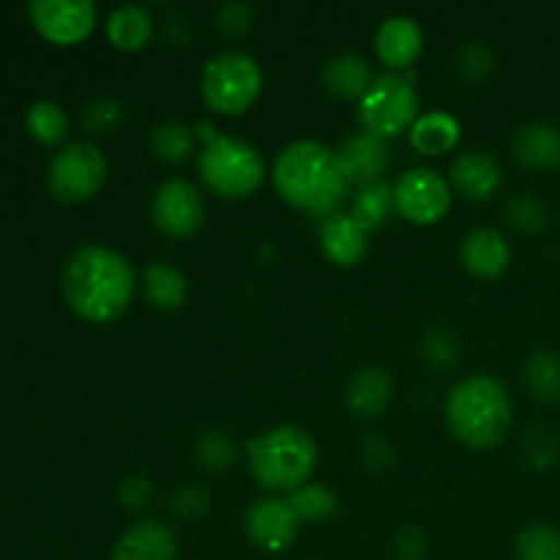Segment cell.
Wrapping results in <instances>:
<instances>
[{"label":"cell","instance_id":"1","mask_svg":"<svg viewBox=\"0 0 560 560\" xmlns=\"http://www.w3.org/2000/svg\"><path fill=\"white\" fill-rule=\"evenodd\" d=\"M66 304L88 323H113L129 310L137 290L131 262L102 244H85L66 260L60 277Z\"/></svg>","mask_w":560,"mask_h":560},{"label":"cell","instance_id":"2","mask_svg":"<svg viewBox=\"0 0 560 560\" xmlns=\"http://www.w3.org/2000/svg\"><path fill=\"white\" fill-rule=\"evenodd\" d=\"M271 178L288 206L320 222L339 213L350 191L337 151L317 140H295L284 145L273 162Z\"/></svg>","mask_w":560,"mask_h":560},{"label":"cell","instance_id":"3","mask_svg":"<svg viewBox=\"0 0 560 560\" xmlns=\"http://www.w3.org/2000/svg\"><path fill=\"white\" fill-rule=\"evenodd\" d=\"M514 421V402L506 383L495 375H468L448 392L446 427L457 443L474 452L501 446Z\"/></svg>","mask_w":560,"mask_h":560},{"label":"cell","instance_id":"4","mask_svg":"<svg viewBox=\"0 0 560 560\" xmlns=\"http://www.w3.org/2000/svg\"><path fill=\"white\" fill-rule=\"evenodd\" d=\"M249 474L262 490L295 492L310 485L317 468V443L304 427L279 424L260 432L246 446Z\"/></svg>","mask_w":560,"mask_h":560},{"label":"cell","instance_id":"5","mask_svg":"<svg viewBox=\"0 0 560 560\" xmlns=\"http://www.w3.org/2000/svg\"><path fill=\"white\" fill-rule=\"evenodd\" d=\"M197 170L208 189L224 200L255 195L266 178V162L260 151L241 137L230 135H217L208 145H202Z\"/></svg>","mask_w":560,"mask_h":560},{"label":"cell","instance_id":"6","mask_svg":"<svg viewBox=\"0 0 560 560\" xmlns=\"http://www.w3.org/2000/svg\"><path fill=\"white\" fill-rule=\"evenodd\" d=\"M202 98L219 115H241L262 91V69L249 52L224 49L213 55L200 74Z\"/></svg>","mask_w":560,"mask_h":560},{"label":"cell","instance_id":"7","mask_svg":"<svg viewBox=\"0 0 560 560\" xmlns=\"http://www.w3.org/2000/svg\"><path fill=\"white\" fill-rule=\"evenodd\" d=\"M419 115V93H416L410 71L405 74L386 71V74L375 77L370 91L359 102L361 129L383 137V140L410 131Z\"/></svg>","mask_w":560,"mask_h":560},{"label":"cell","instance_id":"8","mask_svg":"<svg viewBox=\"0 0 560 560\" xmlns=\"http://www.w3.org/2000/svg\"><path fill=\"white\" fill-rule=\"evenodd\" d=\"M109 175L107 156L93 142H69L47 167V186L55 200L85 202L104 189Z\"/></svg>","mask_w":560,"mask_h":560},{"label":"cell","instance_id":"9","mask_svg":"<svg viewBox=\"0 0 560 560\" xmlns=\"http://www.w3.org/2000/svg\"><path fill=\"white\" fill-rule=\"evenodd\" d=\"M394 206L410 224H435L452 208V186L430 167H410L394 180Z\"/></svg>","mask_w":560,"mask_h":560},{"label":"cell","instance_id":"10","mask_svg":"<svg viewBox=\"0 0 560 560\" xmlns=\"http://www.w3.org/2000/svg\"><path fill=\"white\" fill-rule=\"evenodd\" d=\"M151 222L170 238H189L206 222V202L191 180L167 178L151 197Z\"/></svg>","mask_w":560,"mask_h":560},{"label":"cell","instance_id":"11","mask_svg":"<svg viewBox=\"0 0 560 560\" xmlns=\"http://www.w3.org/2000/svg\"><path fill=\"white\" fill-rule=\"evenodd\" d=\"M27 14L42 38L58 47L85 42L96 25V5L91 0H33Z\"/></svg>","mask_w":560,"mask_h":560},{"label":"cell","instance_id":"12","mask_svg":"<svg viewBox=\"0 0 560 560\" xmlns=\"http://www.w3.org/2000/svg\"><path fill=\"white\" fill-rule=\"evenodd\" d=\"M246 536L252 545L268 556H279V552L290 550L299 536L301 520L293 512L290 501L282 498H260L246 509L244 517Z\"/></svg>","mask_w":560,"mask_h":560},{"label":"cell","instance_id":"13","mask_svg":"<svg viewBox=\"0 0 560 560\" xmlns=\"http://www.w3.org/2000/svg\"><path fill=\"white\" fill-rule=\"evenodd\" d=\"M337 151L339 164H342L345 178L350 180V186H370L381 184L383 175H386L388 164H392V148L388 140L383 137L370 135V131H350L348 137L339 140Z\"/></svg>","mask_w":560,"mask_h":560},{"label":"cell","instance_id":"14","mask_svg":"<svg viewBox=\"0 0 560 560\" xmlns=\"http://www.w3.org/2000/svg\"><path fill=\"white\" fill-rule=\"evenodd\" d=\"M448 186L465 197V200L485 202L498 195L503 186V170L492 153L487 151H463L448 164Z\"/></svg>","mask_w":560,"mask_h":560},{"label":"cell","instance_id":"15","mask_svg":"<svg viewBox=\"0 0 560 560\" xmlns=\"http://www.w3.org/2000/svg\"><path fill=\"white\" fill-rule=\"evenodd\" d=\"M375 52L392 71H408L424 52V31L413 16L394 14L381 22L375 33Z\"/></svg>","mask_w":560,"mask_h":560},{"label":"cell","instance_id":"16","mask_svg":"<svg viewBox=\"0 0 560 560\" xmlns=\"http://www.w3.org/2000/svg\"><path fill=\"white\" fill-rule=\"evenodd\" d=\"M178 558V539L173 528L162 520H140L129 525L113 545L109 560H175Z\"/></svg>","mask_w":560,"mask_h":560},{"label":"cell","instance_id":"17","mask_svg":"<svg viewBox=\"0 0 560 560\" xmlns=\"http://www.w3.org/2000/svg\"><path fill=\"white\" fill-rule=\"evenodd\" d=\"M459 262L479 279H498L512 266V246L495 228H474L459 244Z\"/></svg>","mask_w":560,"mask_h":560},{"label":"cell","instance_id":"18","mask_svg":"<svg viewBox=\"0 0 560 560\" xmlns=\"http://www.w3.org/2000/svg\"><path fill=\"white\" fill-rule=\"evenodd\" d=\"M394 397V381L386 366L364 364L348 377L345 386V405L359 419H377L386 413Z\"/></svg>","mask_w":560,"mask_h":560},{"label":"cell","instance_id":"19","mask_svg":"<svg viewBox=\"0 0 560 560\" xmlns=\"http://www.w3.org/2000/svg\"><path fill=\"white\" fill-rule=\"evenodd\" d=\"M320 249L334 266H359L370 252V233L350 213H334L320 222Z\"/></svg>","mask_w":560,"mask_h":560},{"label":"cell","instance_id":"20","mask_svg":"<svg viewBox=\"0 0 560 560\" xmlns=\"http://www.w3.org/2000/svg\"><path fill=\"white\" fill-rule=\"evenodd\" d=\"M512 153L520 164L530 170H547L560 167V129L547 124V120H528V124L517 126L512 135Z\"/></svg>","mask_w":560,"mask_h":560},{"label":"cell","instance_id":"21","mask_svg":"<svg viewBox=\"0 0 560 560\" xmlns=\"http://www.w3.org/2000/svg\"><path fill=\"white\" fill-rule=\"evenodd\" d=\"M323 88L337 98H355L361 102L370 85L375 82L372 66L359 52H337L323 63L320 69Z\"/></svg>","mask_w":560,"mask_h":560},{"label":"cell","instance_id":"22","mask_svg":"<svg viewBox=\"0 0 560 560\" xmlns=\"http://www.w3.org/2000/svg\"><path fill=\"white\" fill-rule=\"evenodd\" d=\"M109 44L120 52H140L153 36V20L148 9L137 3H124L118 9L109 11L107 22H104Z\"/></svg>","mask_w":560,"mask_h":560},{"label":"cell","instance_id":"23","mask_svg":"<svg viewBox=\"0 0 560 560\" xmlns=\"http://www.w3.org/2000/svg\"><path fill=\"white\" fill-rule=\"evenodd\" d=\"M523 386L530 399L541 405L560 402V353L552 348H536L523 361Z\"/></svg>","mask_w":560,"mask_h":560},{"label":"cell","instance_id":"24","mask_svg":"<svg viewBox=\"0 0 560 560\" xmlns=\"http://www.w3.org/2000/svg\"><path fill=\"white\" fill-rule=\"evenodd\" d=\"M142 293L151 301V306L162 312H175L186 304L189 299V284H186V277L170 262L156 260L151 266H145L142 271Z\"/></svg>","mask_w":560,"mask_h":560},{"label":"cell","instance_id":"25","mask_svg":"<svg viewBox=\"0 0 560 560\" xmlns=\"http://www.w3.org/2000/svg\"><path fill=\"white\" fill-rule=\"evenodd\" d=\"M459 142V120L452 113H424L416 118V124L410 126V145L416 148L424 156H441L448 153L452 148H457Z\"/></svg>","mask_w":560,"mask_h":560},{"label":"cell","instance_id":"26","mask_svg":"<svg viewBox=\"0 0 560 560\" xmlns=\"http://www.w3.org/2000/svg\"><path fill=\"white\" fill-rule=\"evenodd\" d=\"M238 443L233 441V435H228L224 430H217V427H208V430L197 432L195 441H191V459H195L197 468L208 470V474L230 470L238 463Z\"/></svg>","mask_w":560,"mask_h":560},{"label":"cell","instance_id":"27","mask_svg":"<svg viewBox=\"0 0 560 560\" xmlns=\"http://www.w3.org/2000/svg\"><path fill=\"white\" fill-rule=\"evenodd\" d=\"M148 145H151L153 156L162 159V162L184 164L195 153L197 135L191 126L180 124L175 118H164L148 131Z\"/></svg>","mask_w":560,"mask_h":560},{"label":"cell","instance_id":"28","mask_svg":"<svg viewBox=\"0 0 560 560\" xmlns=\"http://www.w3.org/2000/svg\"><path fill=\"white\" fill-rule=\"evenodd\" d=\"M394 213H397V206H394V186L386 184V180L361 186V189L355 191L353 202H350V217H353L366 233L383 228Z\"/></svg>","mask_w":560,"mask_h":560},{"label":"cell","instance_id":"29","mask_svg":"<svg viewBox=\"0 0 560 560\" xmlns=\"http://www.w3.org/2000/svg\"><path fill=\"white\" fill-rule=\"evenodd\" d=\"M419 353L424 364L435 372H452L463 359V339L446 323L427 326L419 339Z\"/></svg>","mask_w":560,"mask_h":560},{"label":"cell","instance_id":"30","mask_svg":"<svg viewBox=\"0 0 560 560\" xmlns=\"http://www.w3.org/2000/svg\"><path fill=\"white\" fill-rule=\"evenodd\" d=\"M25 129L42 145H58L69 135V115L60 104L47 102H33L25 113Z\"/></svg>","mask_w":560,"mask_h":560},{"label":"cell","instance_id":"31","mask_svg":"<svg viewBox=\"0 0 560 560\" xmlns=\"http://www.w3.org/2000/svg\"><path fill=\"white\" fill-rule=\"evenodd\" d=\"M503 219L520 235H536L550 224V208L534 191H520L503 206Z\"/></svg>","mask_w":560,"mask_h":560},{"label":"cell","instance_id":"32","mask_svg":"<svg viewBox=\"0 0 560 560\" xmlns=\"http://www.w3.org/2000/svg\"><path fill=\"white\" fill-rule=\"evenodd\" d=\"M288 501L293 512L299 514L301 523H326V520H331L339 512L337 492L326 485H315V481L290 492Z\"/></svg>","mask_w":560,"mask_h":560},{"label":"cell","instance_id":"33","mask_svg":"<svg viewBox=\"0 0 560 560\" xmlns=\"http://www.w3.org/2000/svg\"><path fill=\"white\" fill-rule=\"evenodd\" d=\"M517 560H560V530L550 523H530L514 539Z\"/></svg>","mask_w":560,"mask_h":560},{"label":"cell","instance_id":"34","mask_svg":"<svg viewBox=\"0 0 560 560\" xmlns=\"http://www.w3.org/2000/svg\"><path fill=\"white\" fill-rule=\"evenodd\" d=\"M124 104L113 96H98L82 109V129L93 137H107L124 126Z\"/></svg>","mask_w":560,"mask_h":560},{"label":"cell","instance_id":"35","mask_svg":"<svg viewBox=\"0 0 560 560\" xmlns=\"http://www.w3.org/2000/svg\"><path fill=\"white\" fill-rule=\"evenodd\" d=\"M167 509L178 520H202L213 509V498L202 485L184 481V485H178L170 492Z\"/></svg>","mask_w":560,"mask_h":560},{"label":"cell","instance_id":"36","mask_svg":"<svg viewBox=\"0 0 560 560\" xmlns=\"http://www.w3.org/2000/svg\"><path fill=\"white\" fill-rule=\"evenodd\" d=\"M495 69V52L485 42H465L454 52V71L465 82H481Z\"/></svg>","mask_w":560,"mask_h":560},{"label":"cell","instance_id":"37","mask_svg":"<svg viewBox=\"0 0 560 560\" xmlns=\"http://www.w3.org/2000/svg\"><path fill=\"white\" fill-rule=\"evenodd\" d=\"M520 454H523V463L530 470H547L556 465L558 459V443L556 435L545 427H530L525 432L523 443H520Z\"/></svg>","mask_w":560,"mask_h":560},{"label":"cell","instance_id":"38","mask_svg":"<svg viewBox=\"0 0 560 560\" xmlns=\"http://www.w3.org/2000/svg\"><path fill=\"white\" fill-rule=\"evenodd\" d=\"M255 5L246 3V0H230V3H222L213 14L217 20V27L228 38H241L255 27Z\"/></svg>","mask_w":560,"mask_h":560},{"label":"cell","instance_id":"39","mask_svg":"<svg viewBox=\"0 0 560 560\" xmlns=\"http://www.w3.org/2000/svg\"><path fill=\"white\" fill-rule=\"evenodd\" d=\"M153 495H156V487L148 476L135 474L126 476L118 485V503L131 514H142L153 503Z\"/></svg>","mask_w":560,"mask_h":560},{"label":"cell","instance_id":"40","mask_svg":"<svg viewBox=\"0 0 560 560\" xmlns=\"http://www.w3.org/2000/svg\"><path fill=\"white\" fill-rule=\"evenodd\" d=\"M394 457H397V452H394L392 441H388L386 435H381V432H372V435H366L364 441H361L359 459L366 470H372V474H383V470L392 468Z\"/></svg>","mask_w":560,"mask_h":560},{"label":"cell","instance_id":"41","mask_svg":"<svg viewBox=\"0 0 560 560\" xmlns=\"http://www.w3.org/2000/svg\"><path fill=\"white\" fill-rule=\"evenodd\" d=\"M427 552V534L419 525H408L397 534V558L399 560H421Z\"/></svg>","mask_w":560,"mask_h":560},{"label":"cell","instance_id":"42","mask_svg":"<svg viewBox=\"0 0 560 560\" xmlns=\"http://www.w3.org/2000/svg\"><path fill=\"white\" fill-rule=\"evenodd\" d=\"M162 38L167 47H186L191 42V25L184 14H170L162 22Z\"/></svg>","mask_w":560,"mask_h":560}]
</instances>
